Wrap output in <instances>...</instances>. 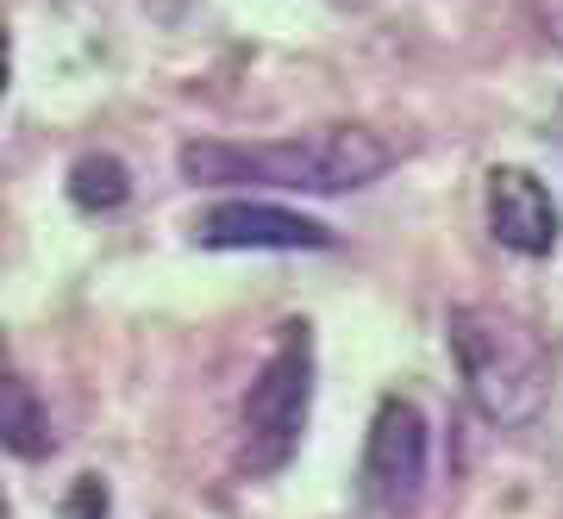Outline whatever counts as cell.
<instances>
[{
	"mask_svg": "<svg viewBox=\"0 0 563 519\" xmlns=\"http://www.w3.org/2000/svg\"><path fill=\"white\" fill-rule=\"evenodd\" d=\"M195 244L201 251H332L339 232L269 200H220L195 220Z\"/></svg>",
	"mask_w": 563,
	"mask_h": 519,
	"instance_id": "5b68a950",
	"label": "cell"
},
{
	"mask_svg": "<svg viewBox=\"0 0 563 519\" xmlns=\"http://www.w3.org/2000/svg\"><path fill=\"white\" fill-rule=\"evenodd\" d=\"M483 200H488V232H495L501 251H514V257H551V251H558L563 213H558V200H551V188H544L532 169L495 163Z\"/></svg>",
	"mask_w": 563,
	"mask_h": 519,
	"instance_id": "8992f818",
	"label": "cell"
},
{
	"mask_svg": "<svg viewBox=\"0 0 563 519\" xmlns=\"http://www.w3.org/2000/svg\"><path fill=\"white\" fill-rule=\"evenodd\" d=\"M307 413H313V325H282L269 363L257 369L239 413V470L244 476H276L282 463L301 451Z\"/></svg>",
	"mask_w": 563,
	"mask_h": 519,
	"instance_id": "3957f363",
	"label": "cell"
},
{
	"mask_svg": "<svg viewBox=\"0 0 563 519\" xmlns=\"http://www.w3.org/2000/svg\"><path fill=\"white\" fill-rule=\"evenodd\" d=\"M432 476V426L413 400L388 395L363 439V495L383 514H413Z\"/></svg>",
	"mask_w": 563,
	"mask_h": 519,
	"instance_id": "277c9868",
	"label": "cell"
},
{
	"mask_svg": "<svg viewBox=\"0 0 563 519\" xmlns=\"http://www.w3.org/2000/svg\"><path fill=\"white\" fill-rule=\"evenodd\" d=\"M0 439H7L13 457H51L57 451L51 413L38 407V395H32L25 376H7V388H0Z\"/></svg>",
	"mask_w": 563,
	"mask_h": 519,
	"instance_id": "52a82bcc",
	"label": "cell"
},
{
	"mask_svg": "<svg viewBox=\"0 0 563 519\" xmlns=\"http://www.w3.org/2000/svg\"><path fill=\"white\" fill-rule=\"evenodd\" d=\"M181 176L195 188H282V195H351L395 169V144L376 139L369 125H320L269 144H225V139H188L176 151Z\"/></svg>",
	"mask_w": 563,
	"mask_h": 519,
	"instance_id": "6da1fadb",
	"label": "cell"
},
{
	"mask_svg": "<svg viewBox=\"0 0 563 519\" xmlns=\"http://www.w3.org/2000/svg\"><path fill=\"white\" fill-rule=\"evenodd\" d=\"M444 339H451V363L463 376V395L483 413L488 426L501 432H520L544 413L551 400V351L520 313L507 307H488V300H463L444 320Z\"/></svg>",
	"mask_w": 563,
	"mask_h": 519,
	"instance_id": "7a4b0ae2",
	"label": "cell"
},
{
	"mask_svg": "<svg viewBox=\"0 0 563 519\" xmlns=\"http://www.w3.org/2000/svg\"><path fill=\"white\" fill-rule=\"evenodd\" d=\"M125 195H132V176H125V163L107 157V151H88V157L69 169V200H76L81 213H113V207H125Z\"/></svg>",
	"mask_w": 563,
	"mask_h": 519,
	"instance_id": "ba28073f",
	"label": "cell"
}]
</instances>
